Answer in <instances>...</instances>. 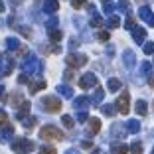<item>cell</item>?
I'll return each mask as SVG.
<instances>
[{
	"mask_svg": "<svg viewBox=\"0 0 154 154\" xmlns=\"http://www.w3.org/2000/svg\"><path fill=\"white\" fill-rule=\"evenodd\" d=\"M65 79H73V71H71V69H67V71H65Z\"/></svg>",
	"mask_w": 154,
	"mask_h": 154,
	"instance_id": "cell-47",
	"label": "cell"
},
{
	"mask_svg": "<svg viewBox=\"0 0 154 154\" xmlns=\"http://www.w3.org/2000/svg\"><path fill=\"white\" fill-rule=\"evenodd\" d=\"M125 28H127V30H132V28H134V18H132V16H128V18H127Z\"/></svg>",
	"mask_w": 154,
	"mask_h": 154,
	"instance_id": "cell-39",
	"label": "cell"
},
{
	"mask_svg": "<svg viewBox=\"0 0 154 154\" xmlns=\"http://www.w3.org/2000/svg\"><path fill=\"white\" fill-rule=\"evenodd\" d=\"M89 24H91V28H101L105 22H103V18H101L99 14L95 12V14H91V22H89Z\"/></svg>",
	"mask_w": 154,
	"mask_h": 154,
	"instance_id": "cell-25",
	"label": "cell"
},
{
	"mask_svg": "<svg viewBox=\"0 0 154 154\" xmlns=\"http://www.w3.org/2000/svg\"><path fill=\"white\" fill-rule=\"evenodd\" d=\"M97 38H99V42H109L111 40V38H109V32H99V36H97Z\"/></svg>",
	"mask_w": 154,
	"mask_h": 154,
	"instance_id": "cell-43",
	"label": "cell"
},
{
	"mask_svg": "<svg viewBox=\"0 0 154 154\" xmlns=\"http://www.w3.org/2000/svg\"><path fill=\"white\" fill-rule=\"evenodd\" d=\"M36 122H38L36 117H26V119L22 121V125H24V128L28 131V128H34V127H36Z\"/></svg>",
	"mask_w": 154,
	"mask_h": 154,
	"instance_id": "cell-27",
	"label": "cell"
},
{
	"mask_svg": "<svg viewBox=\"0 0 154 154\" xmlns=\"http://www.w3.org/2000/svg\"><path fill=\"white\" fill-rule=\"evenodd\" d=\"M99 131H101V121H99V119H95V117H93V119L89 121V134L93 136V134H97Z\"/></svg>",
	"mask_w": 154,
	"mask_h": 154,
	"instance_id": "cell-20",
	"label": "cell"
},
{
	"mask_svg": "<svg viewBox=\"0 0 154 154\" xmlns=\"http://www.w3.org/2000/svg\"><path fill=\"white\" fill-rule=\"evenodd\" d=\"M28 115H30V103H28V101H24V103L18 107V113H16V119L24 121V119H26Z\"/></svg>",
	"mask_w": 154,
	"mask_h": 154,
	"instance_id": "cell-16",
	"label": "cell"
},
{
	"mask_svg": "<svg viewBox=\"0 0 154 154\" xmlns=\"http://www.w3.org/2000/svg\"><path fill=\"white\" fill-rule=\"evenodd\" d=\"M138 18H140L142 22H146L148 26L154 28V12H152V8H148V6H140V8H138Z\"/></svg>",
	"mask_w": 154,
	"mask_h": 154,
	"instance_id": "cell-8",
	"label": "cell"
},
{
	"mask_svg": "<svg viewBox=\"0 0 154 154\" xmlns=\"http://www.w3.org/2000/svg\"><path fill=\"white\" fill-rule=\"evenodd\" d=\"M119 10H121V12H127L128 10V2L127 0H121V2H119Z\"/></svg>",
	"mask_w": 154,
	"mask_h": 154,
	"instance_id": "cell-44",
	"label": "cell"
},
{
	"mask_svg": "<svg viewBox=\"0 0 154 154\" xmlns=\"http://www.w3.org/2000/svg\"><path fill=\"white\" fill-rule=\"evenodd\" d=\"M14 65H16V61L12 55H0V79L10 75L14 71Z\"/></svg>",
	"mask_w": 154,
	"mask_h": 154,
	"instance_id": "cell-5",
	"label": "cell"
},
{
	"mask_svg": "<svg viewBox=\"0 0 154 154\" xmlns=\"http://www.w3.org/2000/svg\"><path fill=\"white\" fill-rule=\"evenodd\" d=\"M152 154H154V148H152Z\"/></svg>",
	"mask_w": 154,
	"mask_h": 154,
	"instance_id": "cell-51",
	"label": "cell"
},
{
	"mask_svg": "<svg viewBox=\"0 0 154 154\" xmlns=\"http://www.w3.org/2000/svg\"><path fill=\"white\" fill-rule=\"evenodd\" d=\"M8 122V115H6V111L0 109V125H6Z\"/></svg>",
	"mask_w": 154,
	"mask_h": 154,
	"instance_id": "cell-42",
	"label": "cell"
},
{
	"mask_svg": "<svg viewBox=\"0 0 154 154\" xmlns=\"http://www.w3.org/2000/svg\"><path fill=\"white\" fill-rule=\"evenodd\" d=\"M97 85V77L93 75V73H85V75H81V79H79V87L81 89H91V87Z\"/></svg>",
	"mask_w": 154,
	"mask_h": 154,
	"instance_id": "cell-9",
	"label": "cell"
},
{
	"mask_svg": "<svg viewBox=\"0 0 154 154\" xmlns=\"http://www.w3.org/2000/svg\"><path fill=\"white\" fill-rule=\"evenodd\" d=\"M131 95H128V91H125L121 97L117 99V103H115V107H117V111L121 115H128V111H131Z\"/></svg>",
	"mask_w": 154,
	"mask_h": 154,
	"instance_id": "cell-6",
	"label": "cell"
},
{
	"mask_svg": "<svg viewBox=\"0 0 154 154\" xmlns=\"http://www.w3.org/2000/svg\"><path fill=\"white\" fill-rule=\"evenodd\" d=\"M4 99H6V89L0 85V101H4Z\"/></svg>",
	"mask_w": 154,
	"mask_h": 154,
	"instance_id": "cell-46",
	"label": "cell"
},
{
	"mask_svg": "<svg viewBox=\"0 0 154 154\" xmlns=\"http://www.w3.org/2000/svg\"><path fill=\"white\" fill-rule=\"evenodd\" d=\"M57 18H50L48 22H45V28H48V32H51V30H55V26H57Z\"/></svg>",
	"mask_w": 154,
	"mask_h": 154,
	"instance_id": "cell-35",
	"label": "cell"
},
{
	"mask_svg": "<svg viewBox=\"0 0 154 154\" xmlns=\"http://www.w3.org/2000/svg\"><path fill=\"white\" fill-rule=\"evenodd\" d=\"M6 48H8L10 51L20 50V40L18 38H6Z\"/></svg>",
	"mask_w": 154,
	"mask_h": 154,
	"instance_id": "cell-24",
	"label": "cell"
},
{
	"mask_svg": "<svg viewBox=\"0 0 154 154\" xmlns=\"http://www.w3.org/2000/svg\"><path fill=\"white\" fill-rule=\"evenodd\" d=\"M61 105L63 103L57 97H45V99H42V109L45 113H59L61 111Z\"/></svg>",
	"mask_w": 154,
	"mask_h": 154,
	"instance_id": "cell-4",
	"label": "cell"
},
{
	"mask_svg": "<svg viewBox=\"0 0 154 154\" xmlns=\"http://www.w3.org/2000/svg\"><path fill=\"white\" fill-rule=\"evenodd\" d=\"M103 99H105V91L101 89V87L95 85V93H93V99H91V103H93V105H99Z\"/></svg>",
	"mask_w": 154,
	"mask_h": 154,
	"instance_id": "cell-21",
	"label": "cell"
},
{
	"mask_svg": "<svg viewBox=\"0 0 154 154\" xmlns=\"http://www.w3.org/2000/svg\"><path fill=\"white\" fill-rule=\"evenodd\" d=\"M61 38H63L61 30H51V32H50V40H51V42H59Z\"/></svg>",
	"mask_w": 154,
	"mask_h": 154,
	"instance_id": "cell-33",
	"label": "cell"
},
{
	"mask_svg": "<svg viewBox=\"0 0 154 154\" xmlns=\"http://www.w3.org/2000/svg\"><path fill=\"white\" fill-rule=\"evenodd\" d=\"M71 6L73 8H83L85 6V0H71Z\"/></svg>",
	"mask_w": 154,
	"mask_h": 154,
	"instance_id": "cell-41",
	"label": "cell"
},
{
	"mask_svg": "<svg viewBox=\"0 0 154 154\" xmlns=\"http://www.w3.org/2000/svg\"><path fill=\"white\" fill-rule=\"evenodd\" d=\"M61 122H63V127H67V128H73V125H75L73 117H69V115H63V117H61Z\"/></svg>",
	"mask_w": 154,
	"mask_h": 154,
	"instance_id": "cell-31",
	"label": "cell"
},
{
	"mask_svg": "<svg viewBox=\"0 0 154 154\" xmlns=\"http://www.w3.org/2000/svg\"><path fill=\"white\" fill-rule=\"evenodd\" d=\"M140 73L144 77H150V73H152V65H150L148 61H142V63H140Z\"/></svg>",
	"mask_w": 154,
	"mask_h": 154,
	"instance_id": "cell-29",
	"label": "cell"
},
{
	"mask_svg": "<svg viewBox=\"0 0 154 154\" xmlns=\"http://www.w3.org/2000/svg\"><path fill=\"white\" fill-rule=\"evenodd\" d=\"M105 26L109 28V30H117V28L121 26V20H119V16H113V14H111V16H109V20L105 22Z\"/></svg>",
	"mask_w": 154,
	"mask_h": 154,
	"instance_id": "cell-22",
	"label": "cell"
},
{
	"mask_svg": "<svg viewBox=\"0 0 154 154\" xmlns=\"http://www.w3.org/2000/svg\"><path fill=\"white\" fill-rule=\"evenodd\" d=\"M111 152L113 154H127V152H131V146H127L125 142H115Z\"/></svg>",
	"mask_w": 154,
	"mask_h": 154,
	"instance_id": "cell-17",
	"label": "cell"
},
{
	"mask_svg": "<svg viewBox=\"0 0 154 154\" xmlns=\"http://www.w3.org/2000/svg\"><path fill=\"white\" fill-rule=\"evenodd\" d=\"M44 87H45V81H44V79H38V81H30V83H28V89H30V93H32V95H34V93H38V91H42Z\"/></svg>",
	"mask_w": 154,
	"mask_h": 154,
	"instance_id": "cell-18",
	"label": "cell"
},
{
	"mask_svg": "<svg viewBox=\"0 0 154 154\" xmlns=\"http://www.w3.org/2000/svg\"><path fill=\"white\" fill-rule=\"evenodd\" d=\"M131 154H142V142H132L131 144Z\"/></svg>",
	"mask_w": 154,
	"mask_h": 154,
	"instance_id": "cell-32",
	"label": "cell"
},
{
	"mask_svg": "<svg viewBox=\"0 0 154 154\" xmlns=\"http://www.w3.org/2000/svg\"><path fill=\"white\" fill-rule=\"evenodd\" d=\"M22 69L26 73H42V69H44V65H42V61L36 57V55H26V59L22 61Z\"/></svg>",
	"mask_w": 154,
	"mask_h": 154,
	"instance_id": "cell-2",
	"label": "cell"
},
{
	"mask_svg": "<svg viewBox=\"0 0 154 154\" xmlns=\"http://www.w3.org/2000/svg\"><path fill=\"white\" fill-rule=\"evenodd\" d=\"M144 54H154V42H146L144 44Z\"/></svg>",
	"mask_w": 154,
	"mask_h": 154,
	"instance_id": "cell-38",
	"label": "cell"
},
{
	"mask_svg": "<svg viewBox=\"0 0 154 154\" xmlns=\"http://www.w3.org/2000/svg\"><path fill=\"white\" fill-rule=\"evenodd\" d=\"M148 83H150V87H154V77H150V79H148Z\"/></svg>",
	"mask_w": 154,
	"mask_h": 154,
	"instance_id": "cell-50",
	"label": "cell"
},
{
	"mask_svg": "<svg viewBox=\"0 0 154 154\" xmlns=\"http://www.w3.org/2000/svg\"><path fill=\"white\" fill-rule=\"evenodd\" d=\"M38 152H40V154H57V150H55L54 146H42Z\"/></svg>",
	"mask_w": 154,
	"mask_h": 154,
	"instance_id": "cell-36",
	"label": "cell"
},
{
	"mask_svg": "<svg viewBox=\"0 0 154 154\" xmlns=\"http://www.w3.org/2000/svg\"><path fill=\"white\" fill-rule=\"evenodd\" d=\"M107 87H109L111 93H117L122 85H121V81H119V79H109V81H107Z\"/></svg>",
	"mask_w": 154,
	"mask_h": 154,
	"instance_id": "cell-26",
	"label": "cell"
},
{
	"mask_svg": "<svg viewBox=\"0 0 154 154\" xmlns=\"http://www.w3.org/2000/svg\"><path fill=\"white\" fill-rule=\"evenodd\" d=\"M89 105H91V99H89V97H85V95H81V97H77V99H75L73 107H75V111H85Z\"/></svg>",
	"mask_w": 154,
	"mask_h": 154,
	"instance_id": "cell-13",
	"label": "cell"
},
{
	"mask_svg": "<svg viewBox=\"0 0 154 154\" xmlns=\"http://www.w3.org/2000/svg\"><path fill=\"white\" fill-rule=\"evenodd\" d=\"M18 83H30V73H22L18 77Z\"/></svg>",
	"mask_w": 154,
	"mask_h": 154,
	"instance_id": "cell-40",
	"label": "cell"
},
{
	"mask_svg": "<svg viewBox=\"0 0 154 154\" xmlns=\"http://www.w3.org/2000/svg\"><path fill=\"white\" fill-rule=\"evenodd\" d=\"M77 45H79V40H77V38H71V42H69V48H71V50H75Z\"/></svg>",
	"mask_w": 154,
	"mask_h": 154,
	"instance_id": "cell-45",
	"label": "cell"
},
{
	"mask_svg": "<svg viewBox=\"0 0 154 154\" xmlns=\"http://www.w3.org/2000/svg\"><path fill=\"white\" fill-rule=\"evenodd\" d=\"M59 10V2L57 0H45L44 2V12L45 14H55Z\"/></svg>",
	"mask_w": 154,
	"mask_h": 154,
	"instance_id": "cell-14",
	"label": "cell"
},
{
	"mask_svg": "<svg viewBox=\"0 0 154 154\" xmlns=\"http://www.w3.org/2000/svg\"><path fill=\"white\" fill-rule=\"evenodd\" d=\"M0 12H4V2L0 0Z\"/></svg>",
	"mask_w": 154,
	"mask_h": 154,
	"instance_id": "cell-49",
	"label": "cell"
},
{
	"mask_svg": "<svg viewBox=\"0 0 154 154\" xmlns=\"http://www.w3.org/2000/svg\"><path fill=\"white\" fill-rule=\"evenodd\" d=\"M36 148V144H34L30 138H16V140H12V150L18 154H26V152H32V150Z\"/></svg>",
	"mask_w": 154,
	"mask_h": 154,
	"instance_id": "cell-3",
	"label": "cell"
},
{
	"mask_svg": "<svg viewBox=\"0 0 154 154\" xmlns=\"http://www.w3.org/2000/svg\"><path fill=\"white\" fill-rule=\"evenodd\" d=\"M10 101H12V105H14V107H20V105L24 103V99H22V95H20V93H14Z\"/></svg>",
	"mask_w": 154,
	"mask_h": 154,
	"instance_id": "cell-34",
	"label": "cell"
},
{
	"mask_svg": "<svg viewBox=\"0 0 154 154\" xmlns=\"http://www.w3.org/2000/svg\"><path fill=\"white\" fill-rule=\"evenodd\" d=\"M65 154H79V150L77 148H69V150H65Z\"/></svg>",
	"mask_w": 154,
	"mask_h": 154,
	"instance_id": "cell-48",
	"label": "cell"
},
{
	"mask_svg": "<svg viewBox=\"0 0 154 154\" xmlns=\"http://www.w3.org/2000/svg\"><path fill=\"white\" fill-rule=\"evenodd\" d=\"M103 10H105V14H107V16H111V14H113V10H115V4L111 2V0H103Z\"/></svg>",
	"mask_w": 154,
	"mask_h": 154,
	"instance_id": "cell-30",
	"label": "cell"
},
{
	"mask_svg": "<svg viewBox=\"0 0 154 154\" xmlns=\"http://www.w3.org/2000/svg\"><path fill=\"white\" fill-rule=\"evenodd\" d=\"M2 131H0V142H8L10 138L14 136V127L10 125V122H6V125H2Z\"/></svg>",
	"mask_w": 154,
	"mask_h": 154,
	"instance_id": "cell-10",
	"label": "cell"
},
{
	"mask_svg": "<svg viewBox=\"0 0 154 154\" xmlns=\"http://www.w3.org/2000/svg\"><path fill=\"white\" fill-rule=\"evenodd\" d=\"M87 121H89V115L85 111H79L77 113V122H87Z\"/></svg>",
	"mask_w": 154,
	"mask_h": 154,
	"instance_id": "cell-37",
	"label": "cell"
},
{
	"mask_svg": "<svg viewBox=\"0 0 154 154\" xmlns=\"http://www.w3.org/2000/svg\"><path fill=\"white\" fill-rule=\"evenodd\" d=\"M134 111H136V115L146 117V113H148V105H146V101L138 99V101H136V105H134Z\"/></svg>",
	"mask_w": 154,
	"mask_h": 154,
	"instance_id": "cell-19",
	"label": "cell"
},
{
	"mask_svg": "<svg viewBox=\"0 0 154 154\" xmlns=\"http://www.w3.org/2000/svg\"><path fill=\"white\" fill-rule=\"evenodd\" d=\"M125 128H127L131 134H136V132H140V122L136 121V119H128L127 125H125Z\"/></svg>",
	"mask_w": 154,
	"mask_h": 154,
	"instance_id": "cell-15",
	"label": "cell"
},
{
	"mask_svg": "<svg viewBox=\"0 0 154 154\" xmlns=\"http://www.w3.org/2000/svg\"><path fill=\"white\" fill-rule=\"evenodd\" d=\"M122 61H125V65H127L128 69H132V67H134V63H136V55H134V51L125 50V54H122Z\"/></svg>",
	"mask_w": 154,
	"mask_h": 154,
	"instance_id": "cell-12",
	"label": "cell"
},
{
	"mask_svg": "<svg viewBox=\"0 0 154 154\" xmlns=\"http://www.w3.org/2000/svg\"><path fill=\"white\" fill-rule=\"evenodd\" d=\"M65 61H67L69 67H83L87 63V55L83 54H69L65 55Z\"/></svg>",
	"mask_w": 154,
	"mask_h": 154,
	"instance_id": "cell-7",
	"label": "cell"
},
{
	"mask_svg": "<svg viewBox=\"0 0 154 154\" xmlns=\"http://www.w3.org/2000/svg\"><path fill=\"white\" fill-rule=\"evenodd\" d=\"M57 93L61 97H65V99H71V97H73V89L69 85H59L57 87Z\"/></svg>",
	"mask_w": 154,
	"mask_h": 154,
	"instance_id": "cell-23",
	"label": "cell"
},
{
	"mask_svg": "<svg viewBox=\"0 0 154 154\" xmlns=\"http://www.w3.org/2000/svg\"><path fill=\"white\" fill-rule=\"evenodd\" d=\"M40 138L45 142H61L65 138L63 132L59 131L57 127H54V125H45V127L40 128Z\"/></svg>",
	"mask_w": 154,
	"mask_h": 154,
	"instance_id": "cell-1",
	"label": "cell"
},
{
	"mask_svg": "<svg viewBox=\"0 0 154 154\" xmlns=\"http://www.w3.org/2000/svg\"><path fill=\"white\" fill-rule=\"evenodd\" d=\"M101 111H103V115H107V117H113V115L117 113V107H115V105H103Z\"/></svg>",
	"mask_w": 154,
	"mask_h": 154,
	"instance_id": "cell-28",
	"label": "cell"
},
{
	"mask_svg": "<svg viewBox=\"0 0 154 154\" xmlns=\"http://www.w3.org/2000/svg\"><path fill=\"white\" fill-rule=\"evenodd\" d=\"M0 55H2V54H0Z\"/></svg>",
	"mask_w": 154,
	"mask_h": 154,
	"instance_id": "cell-52",
	"label": "cell"
},
{
	"mask_svg": "<svg viewBox=\"0 0 154 154\" xmlns=\"http://www.w3.org/2000/svg\"><path fill=\"white\" fill-rule=\"evenodd\" d=\"M131 32H132V38H134L136 44H144V40H146V30H144V28L134 26V28L131 30Z\"/></svg>",
	"mask_w": 154,
	"mask_h": 154,
	"instance_id": "cell-11",
	"label": "cell"
}]
</instances>
